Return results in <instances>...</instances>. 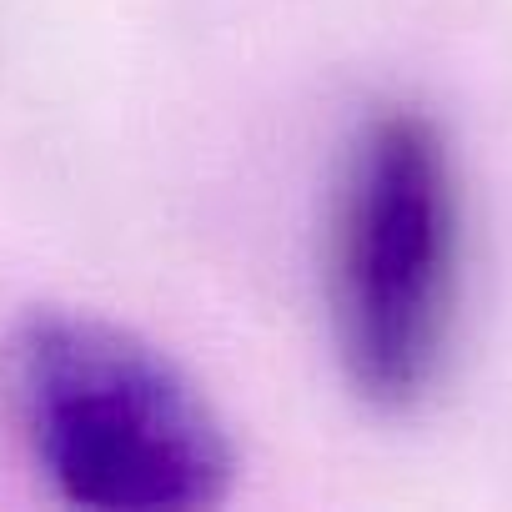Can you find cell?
Wrapping results in <instances>:
<instances>
[{
    "mask_svg": "<svg viewBox=\"0 0 512 512\" xmlns=\"http://www.w3.org/2000/svg\"><path fill=\"white\" fill-rule=\"evenodd\" d=\"M0 392L31 462L76 507L196 512L231 487L236 457L196 382L101 317H26L0 347Z\"/></svg>",
    "mask_w": 512,
    "mask_h": 512,
    "instance_id": "obj_1",
    "label": "cell"
},
{
    "mask_svg": "<svg viewBox=\"0 0 512 512\" xmlns=\"http://www.w3.org/2000/svg\"><path fill=\"white\" fill-rule=\"evenodd\" d=\"M462 201L442 131L422 111L377 116L342 176L332 322L352 387L387 412L427 397L457 312Z\"/></svg>",
    "mask_w": 512,
    "mask_h": 512,
    "instance_id": "obj_2",
    "label": "cell"
}]
</instances>
